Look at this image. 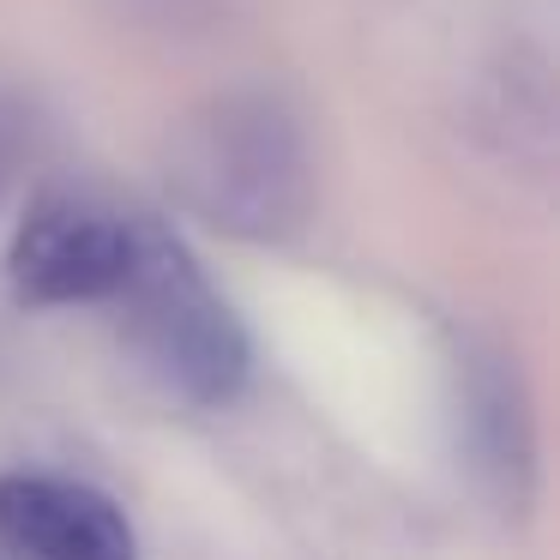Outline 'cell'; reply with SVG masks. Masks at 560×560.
<instances>
[{
  "label": "cell",
  "mask_w": 560,
  "mask_h": 560,
  "mask_svg": "<svg viewBox=\"0 0 560 560\" xmlns=\"http://www.w3.org/2000/svg\"><path fill=\"white\" fill-rule=\"evenodd\" d=\"M19 139H25V115H19L13 97H0V163L19 151Z\"/></svg>",
  "instance_id": "8992f818"
},
{
  "label": "cell",
  "mask_w": 560,
  "mask_h": 560,
  "mask_svg": "<svg viewBox=\"0 0 560 560\" xmlns=\"http://www.w3.org/2000/svg\"><path fill=\"white\" fill-rule=\"evenodd\" d=\"M121 326V343L139 355L151 380L170 398L194 404V410H223L235 392L247 386V331L223 290L206 278L187 242L163 218H139V247L127 266L121 290L103 302Z\"/></svg>",
  "instance_id": "7a4b0ae2"
},
{
  "label": "cell",
  "mask_w": 560,
  "mask_h": 560,
  "mask_svg": "<svg viewBox=\"0 0 560 560\" xmlns=\"http://www.w3.org/2000/svg\"><path fill=\"white\" fill-rule=\"evenodd\" d=\"M452 416H458V452L488 500L506 512L530 506L536 494V422L524 398L518 368L506 350L464 338L452 355Z\"/></svg>",
  "instance_id": "277c9868"
},
{
  "label": "cell",
  "mask_w": 560,
  "mask_h": 560,
  "mask_svg": "<svg viewBox=\"0 0 560 560\" xmlns=\"http://www.w3.org/2000/svg\"><path fill=\"white\" fill-rule=\"evenodd\" d=\"M133 7H151V13H163V19L182 25V13H187V7H199V0H133Z\"/></svg>",
  "instance_id": "52a82bcc"
},
{
  "label": "cell",
  "mask_w": 560,
  "mask_h": 560,
  "mask_svg": "<svg viewBox=\"0 0 560 560\" xmlns=\"http://www.w3.org/2000/svg\"><path fill=\"white\" fill-rule=\"evenodd\" d=\"M139 206H115L85 187H43L13 235V290L25 307H103L121 290L139 247Z\"/></svg>",
  "instance_id": "3957f363"
},
{
  "label": "cell",
  "mask_w": 560,
  "mask_h": 560,
  "mask_svg": "<svg viewBox=\"0 0 560 560\" xmlns=\"http://www.w3.org/2000/svg\"><path fill=\"white\" fill-rule=\"evenodd\" d=\"M175 206L230 242L278 247L314 218L307 127L278 91H218L199 103L163 158Z\"/></svg>",
  "instance_id": "6da1fadb"
},
{
  "label": "cell",
  "mask_w": 560,
  "mask_h": 560,
  "mask_svg": "<svg viewBox=\"0 0 560 560\" xmlns=\"http://www.w3.org/2000/svg\"><path fill=\"white\" fill-rule=\"evenodd\" d=\"M0 560H139L127 512L103 488L55 470L0 476Z\"/></svg>",
  "instance_id": "5b68a950"
}]
</instances>
